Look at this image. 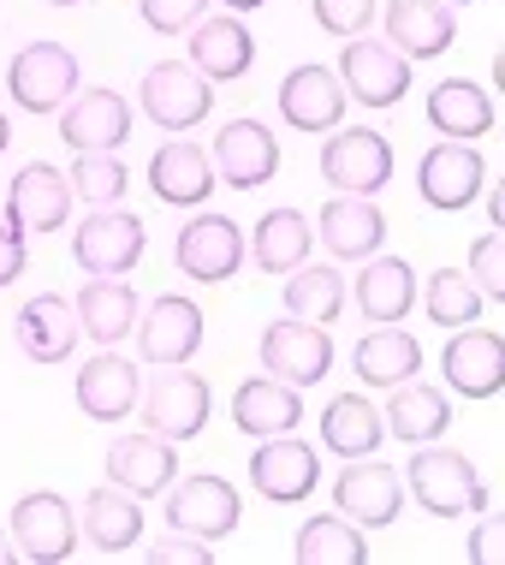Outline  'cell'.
<instances>
[{"instance_id": "1", "label": "cell", "mask_w": 505, "mask_h": 565, "mask_svg": "<svg viewBox=\"0 0 505 565\" xmlns=\"http://www.w3.org/2000/svg\"><path fill=\"white\" fill-rule=\"evenodd\" d=\"M405 488H410V500H417L422 512H434V518H476V512L487 507L482 470L470 465L458 447H440V440L410 447Z\"/></svg>"}, {"instance_id": "36", "label": "cell", "mask_w": 505, "mask_h": 565, "mask_svg": "<svg viewBox=\"0 0 505 565\" xmlns=\"http://www.w3.org/2000/svg\"><path fill=\"white\" fill-rule=\"evenodd\" d=\"M380 435H387V417L363 393H340V399L321 411V447L333 458H375Z\"/></svg>"}, {"instance_id": "5", "label": "cell", "mask_w": 505, "mask_h": 565, "mask_svg": "<svg viewBox=\"0 0 505 565\" xmlns=\"http://www.w3.org/2000/svg\"><path fill=\"white\" fill-rule=\"evenodd\" d=\"M244 256H250V238L238 233V221L214 215V209L191 215L185 226H179V238H173V263L196 286H226L244 268Z\"/></svg>"}, {"instance_id": "16", "label": "cell", "mask_w": 505, "mask_h": 565, "mask_svg": "<svg viewBox=\"0 0 505 565\" xmlns=\"http://www.w3.org/2000/svg\"><path fill=\"white\" fill-rule=\"evenodd\" d=\"M72 203H78V191H72V179L60 173L49 161H30L12 173L7 185V221L19 226V233H54V226L72 221Z\"/></svg>"}, {"instance_id": "21", "label": "cell", "mask_w": 505, "mask_h": 565, "mask_svg": "<svg viewBox=\"0 0 505 565\" xmlns=\"http://www.w3.org/2000/svg\"><path fill=\"white\" fill-rule=\"evenodd\" d=\"M12 333H19V351L30 363H66L72 351H78V340H84L78 310H72L60 292L24 298V310L12 316Z\"/></svg>"}, {"instance_id": "13", "label": "cell", "mask_w": 505, "mask_h": 565, "mask_svg": "<svg viewBox=\"0 0 505 565\" xmlns=\"http://www.w3.org/2000/svg\"><path fill=\"white\" fill-rule=\"evenodd\" d=\"M273 102H280V119L292 131L327 137V131H340L351 96H345V84L333 66H292L280 78V89H273Z\"/></svg>"}, {"instance_id": "51", "label": "cell", "mask_w": 505, "mask_h": 565, "mask_svg": "<svg viewBox=\"0 0 505 565\" xmlns=\"http://www.w3.org/2000/svg\"><path fill=\"white\" fill-rule=\"evenodd\" d=\"M7 149H12V119L0 114V156H7Z\"/></svg>"}, {"instance_id": "41", "label": "cell", "mask_w": 505, "mask_h": 565, "mask_svg": "<svg viewBox=\"0 0 505 565\" xmlns=\"http://www.w3.org/2000/svg\"><path fill=\"white\" fill-rule=\"evenodd\" d=\"M470 280L482 286L487 303H505V233L470 238Z\"/></svg>"}, {"instance_id": "27", "label": "cell", "mask_w": 505, "mask_h": 565, "mask_svg": "<svg viewBox=\"0 0 505 565\" xmlns=\"http://www.w3.org/2000/svg\"><path fill=\"white\" fill-rule=\"evenodd\" d=\"M458 36L447 0H387V42L405 60H440Z\"/></svg>"}, {"instance_id": "22", "label": "cell", "mask_w": 505, "mask_h": 565, "mask_svg": "<svg viewBox=\"0 0 505 565\" xmlns=\"http://www.w3.org/2000/svg\"><path fill=\"white\" fill-rule=\"evenodd\" d=\"M315 233L333 263H369L380 250V238H387V215L375 209V196H327Z\"/></svg>"}, {"instance_id": "7", "label": "cell", "mask_w": 505, "mask_h": 565, "mask_svg": "<svg viewBox=\"0 0 505 565\" xmlns=\"http://www.w3.org/2000/svg\"><path fill=\"white\" fill-rule=\"evenodd\" d=\"M137 96H143V114L155 119L161 131H191L214 114V84L191 66V60H155V66L143 72V89H137Z\"/></svg>"}, {"instance_id": "23", "label": "cell", "mask_w": 505, "mask_h": 565, "mask_svg": "<svg viewBox=\"0 0 505 565\" xmlns=\"http://www.w3.org/2000/svg\"><path fill=\"white\" fill-rule=\"evenodd\" d=\"M60 137L72 149H119L131 137V102L119 89H78V96L60 108Z\"/></svg>"}, {"instance_id": "48", "label": "cell", "mask_w": 505, "mask_h": 565, "mask_svg": "<svg viewBox=\"0 0 505 565\" xmlns=\"http://www.w3.org/2000/svg\"><path fill=\"white\" fill-rule=\"evenodd\" d=\"M19 559V542H12V530H0V565H12Z\"/></svg>"}, {"instance_id": "49", "label": "cell", "mask_w": 505, "mask_h": 565, "mask_svg": "<svg viewBox=\"0 0 505 565\" xmlns=\"http://www.w3.org/2000/svg\"><path fill=\"white\" fill-rule=\"evenodd\" d=\"M226 12H256V7H268V0H221Z\"/></svg>"}, {"instance_id": "44", "label": "cell", "mask_w": 505, "mask_h": 565, "mask_svg": "<svg viewBox=\"0 0 505 565\" xmlns=\"http://www.w3.org/2000/svg\"><path fill=\"white\" fill-rule=\"evenodd\" d=\"M149 559H155V565H214V542L185 536V530H173V536L149 542Z\"/></svg>"}, {"instance_id": "42", "label": "cell", "mask_w": 505, "mask_h": 565, "mask_svg": "<svg viewBox=\"0 0 505 565\" xmlns=\"http://www.w3.org/2000/svg\"><path fill=\"white\" fill-rule=\"evenodd\" d=\"M137 12L155 36H185L191 24H203L208 0H137Z\"/></svg>"}, {"instance_id": "39", "label": "cell", "mask_w": 505, "mask_h": 565, "mask_svg": "<svg viewBox=\"0 0 505 565\" xmlns=\"http://www.w3.org/2000/svg\"><path fill=\"white\" fill-rule=\"evenodd\" d=\"M482 286L470 280V268H434L428 274V322L434 328H470L482 322Z\"/></svg>"}, {"instance_id": "18", "label": "cell", "mask_w": 505, "mask_h": 565, "mask_svg": "<svg viewBox=\"0 0 505 565\" xmlns=\"http://www.w3.org/2000/svg\"><path fill=\"white\" fill-rule=\"evenodd\" d=\"M250 482L262 500H280V507H292V500H310L315 482H321V458L310 440L298 435H268L262 447L250 458Z\"/></svg>"}, {"instance_id": "25", "label": "cell", "mask_w": 505, "mask_h": 565, "mask_svg": "<svg viewBox=\"0 0 505 565\" xmlns=\"http://www.w3.org/2000/svg\"><path fill=\"white\" fill-rule=\"evenodd\" d=\"M303 423V387H286V381H238L233 393V429L250 435V440H268V435H292Z\"/></svg>"}, {"instance_id": "46", "label": "cell", "mask_w": 505, "mask_h": 565, "mask_svg": "<svg viewBox=\"0 0 505 565\" xmlns=\"http://www.w3.org/2000/svg\"><path fill=\"white\" fill-rule=\"evenodd\" d=\"M24 263H30V250H24V233L12 221H0V286H12L24 274Z\"/></svg>"}, {"instance_id": "11", "label": "cell", "mask_w": 505, "mask_h": 565, "mask_svg": "<svg viewBox=\"0 0 505 565\" xmlns=\"http://www.w3.org/2000/svg\"><path fill=\"white\" fill-rule=\"evenodd\" d=\"M340 84L351 102H363V108H399L410 96V60L393 49H380L369 36H351L340 49Z\"/></svg>"}, {"instance_id": "3", "label": "cell", "mask_w": 505, "mask_h": 565, "mask_svg": "<svg viewBox=\"0 0 505 565\" xmlns=\"http://www.w3.org/2000/svg\"><path fill=\"white\" fill-rule=\"evenodd\" d=\"M393 143L369 126H351V131H327V143H321V179H327L340 196H375L393 185Z\"/></svg>"}, {"instance_id": "9", "label": "cell", "mask_w": 505, "mask_h": 565, "mask_svg": "<svg viewBox=\"0 0 505 565\" xmlns=\"http://www.w3.org/2000/svg\"><path fill=\"white\" fill-rule=\"evenodd\" d=\"M333 512H345L363 530H387L405 512V470L375 465V458H351L333 477Z\"/></svg>"}, {"instance_id": "15", "label": "cell", "mask_w": 505, "mask_h": 565, "mask_svg": "<svg viewBox=\"0 0 505 565\" xmlns=\"http://www.w3.org/2000/svg\"><path fill=\"white\" fill-rule=\"evenodd\" d=\"M262 370L286 387H315L333 370V340L321 333V322H303V316H286L262 333Z\"/></svg>"}, {"instance_id": "34", "label": "cell", "mask_w": 505, "mask_h": 565, "mask_svg": "<svg viewBox=\"0 0 505 565\" xmlns=\"http://www.w3.org/2000/svg\"><path fill=\"white\" fill-rule=\"evenodd\" d=\"M351 370L369 387H399L422 370V345L417 333H405L399 322H375V333H363L357 351H351Z\"/></svg>"}, {"instance_id": "53", "label": "cell", "mask_w": 505, "mask_h": 565, "mask_svg": "<svg viewBox=\"0 0 505 565\" xmlns=\"http://www.w3.org/2000/svg\"><path fill=\"white\" fill-rule=\"evenodd\" d=\"M49 7H78V0H49Z\"/></svg>"}, {"instance_id": "52", "label": "cell", "mask_w": 505, "mask_h": 565, "mask_svg": "<svg viewBox=\"0 0 505 565\" xmlns=\"http://www.w3.org/2000/svg\"><path fill=\"white\" fill-rule=\"evenodd\" d=\"M447 7H476V0H447Z\"/></svg>"}, {"instance_id": "24", "label": "cell", "mask_w": 505, "mask_h": 565, "mask_svg": "<svg viewBox=\"0 0 505 565\" xmlns=\"http://www.w3.org/2000/svg\"><path fill=\"white\" fill-rule=\"evenodd\" d=\"M72 393H78V411L89 423H126L137 411V363L119 358V351H101L78 370Z\"/></svg>"}, {"instance_id": "43", "label": "cell", "mask_w": 505, "mask_h": 565, "mask_svg": "<svg viewBox=\"0 0 505 565\" xmlns=\"http://www.w3.org/2000/svg\"><path fill=\"white\" fill-rule=\"evenodd\" d=\"M315 7V24L327 30V36H363L369 30V19H375V0H310Z\"/></svg>"}, {"instance_id": "6", "label": "cell", "mask_w": 505, "mask_h": 565, "mask_svg": "<svg viewBox=\"0 0 505 565\" xmlns=\"http://www.w3.org/2000/svg\"><path fill=\"white\" fill-rule=\"evenodd\" d=\"M143 221L126 215V209H89L78 221V233H72V263L84 274H107V280H126V274L143 263Z\"/></svg>"}, {"instance_id": "10", "label": "cell", "mask_w": 505, "mask_h": 565, "mask_svg": "<svg viewBox=\"0 0 505 565\" xmlns=\"http://www.w3.org/2000/svg\"><path fill=\"white\" fill-rule=\"evenodd\" d=\"M244 524L238 488L226 477H179L166 488V530H185V536L221 542Z\"/></svg>"}, {"instance_id": "38", "label": "cell", "mask_w": 505, "mask_h": 565, "mask_svg": "<svg viewBox=\"0 0 505 565\" xmlns=\"http://www.w3.org/2000/svg\"><path fill=\"white\" fill-rule=\"evenodd\" d=\"M280 292H286V316H303V322H340V310H345V280L333 263L327 268H315V263L292 268V280Z\"/></svg>"}, {"instance_id": "31", "label": "cell", "mask_w": 505, "mask_h": 565, "mask_svg": "<svg viewBox=\"0 0 505 565\" xmlns=\"http://www.w3.org/2000/svg\"><path fill=\"white\" fill-rule=\"evenodd\" d=\"M191 66L203 72L208 84L244 78V72L256 66V36L238 24V12H226V19H203V24H191Z\"/></svg>"}, {"instance_id": "26", "label": "cell", "mask_w": 505, "mask_h": 565, "mask_svg": "<svg viewBox=\"0 0 505 565\" xmlns=\"http://www.w3.org/2000/svg\"><path fill=\"white\" fill-rule=\"evenodd\" d=\"M214 161H208V149H196V143H161L155 149V161H149V191L161 196L166 209H203L208 196H214Z\"/></svg>"}, {"instance_id": "45", "label": "cell", "mask_w": 505, "mask_h": 565, "mask_svg": "<svg viewBox=\"0 0 505 565\" xmlns=\"http://www.w3.org/2000/svg\"><path fill=\"white\" fill-rule=\"evenodd\" d=\"M476 565H505V512H487L476 518V530H470V547H464Z\"/></svg>"}, {"instance_id": "29", "label": "cell", "mask_w": 505, "mask_h": 565, "mask_svg": "<svg viewBox=\"0 0 505 565\" xmlns=\"http://www.w3.org/2000/svg\"><path fill=\"white\" fill-rule=\"evenodd\" d=\"M428 126L447 143H476L494 131V96L476 78H440L428 89Z\"/></svg>"}, {"instance_id": "35", "label": "cell", "mask_w": 505, "mask_h": 565, "mask_svg": "<svg viewBox=\"0 0 505 565\" xmlns=\"http://www.w3.org/2000/svg\"><path fill=\"white\" fill-rule=\"evenodd\" d=\"M452 429V399L440 387H428V381H399L387 399V435L405 440V447H422V440H440Z\"/></svg>"}, {"instance_id": "14", "label": "cell", "mask_w": 505, "mask_h": 565, "mask_svg": "<svg viewBox=\"0 0 505 565\" xmlns=\"http://www.w3.org/2000/svg\"><path fill=\"white\" fill-rule=\"evenodd\" d=\"M208 161H214V179H226L233 191H262L280 173V143H273V131L262 119H226L214 131Z\"/></svg>"}, {"instance_id": "37", "label": "cell", "mask_w": 505, "mask_h": 565, "mask_svg": "<svg viewBox=\"0 0 505 565\" xmlns=\"http://www.w3.org/2000/svg\"><path fill=\"white\" fill-rule=\"evenodd\" d=\"M292 554H298V565H363L369 559V536L345 512H315L310 524H298Z\"/></svg>"}, {"instance_id": "40", "label": "cell", "mask_w": 505, "mask_h": 565, "mask_svg": "<svg viewBox=\"0 0 505 565\" xmlns=\"http://www.w3.org/2000/svg\"><path fill=\"white\" fill-rule=\"evenodd\" d=\"M66 179H72V191H78L89 209H114L119 196H126V185H131L119 149H78V161H72Z\"/></svg>"}, {"instance_id": "20", "label": "cell", "mask_w": 505, "mask_h": 565, "mask_svg": "<svg viewBox=\"0 0 505 565\" xmlns=\"http://www.w3.org/2000/svg\"><path fill=\"white\" fill-rule=\"evenodd\" d=\"M137 351H143V363H155V370H166V363H191L196 345H203V310H196L191 298L166 292L143 310V328L131 333Z\"/></svg>"}, {"instance_id": "19", "label": "cell", "mask_w": 505, "mask_h": 565, "mask_svg": "<svg viewBox=\"0 0 505 565\" xmlns=\"http://www.w3.org/2000/svg\"><path fill=\"white\" fill-rule=\"evenodd\" d=\"M107 482H119L126 494L137 500H155L166 488L179 482V447L161 435H119L114 447H107Z\"/></svg>"}, {"instance_id": "30", "label": "cell", "mask_w": 505, "mask_h": 565, "mask_svg": "<svg viewBox=\"0 0 505 565\" xmlns=\"http://www.w3.org/2000/svg\"><path fill=\"white\" fill-rule=\"evenodd\" d=\"M78 530L96 542V554H126V547L143 542V500L126 494L119 482H101L84 494V518Z\"/></svg>"}, {"instance_id": "4", "label": "cell", "mask_w": 505, "mask_h": 565, "mask_svg": "<svg viewBox=\"0 0 505 565\" xmlns=\"http://www.w3.org/2000/svg\"><path fill=\"white\" fill-rule=\"evenodd\" d=\"M78 54L66 42H30V49L12 54L7 66V89L24 114H60L72 96H78Z\"/></svg>"}, {"instance_id": "47", "label": "cell", "mask_w": 505, "mask_h": 565, "mask_svg": "<svg viewBox=\"0 0 505 565\" xmlns=\"http://www.w3.org/2000/svg\"><path fill=\"white\" fill-rule=\"evenodd\" d=\"M487 221H494V233H505V179L487 191Z\"/></svg>"}, {"instance_id": "2", "label": "cell", "mask_w": 505, "mask_h": 565, "mask_svg": "<svg viewBox=\"0 0 505 565\" xmlns=\"http://www.w3.org/2000/svg\"><path fill=\"white\" fill-rule=\"evenodd\" d=\"M208 411H214L208 381L196 370H185V363H166V370L143 387V429L173 440V447L208 429Z\"/></svg>"}, {"instance_id": "12", "label": "cell", "mask_w": 505, "mask_h": 565, "mask_svg": "<svg viewBox=\"0 0 505 565\" xmlns=\"http://www.w3.org/2000/svg\"><path fill=\"white\" fill-rule=\"evenodd\" d=\"M482 185H487V167H482L476 143H447V137H440L417 167V196L428 209H440V215L470 209L482 196Z\"/></svg>"}, {"instance_id": "8", "label": "cell", "mask_w": 505, "mask_h": 565, "mask_svg": "<svg viewBox=\"0 0 505 565\" xmlns=\"http://www.w3.org/2000/svg\"><path fill=\"white\" fill-rule=\"evenodd\" d=\"M12 542H19V559H36V565H60L78 554V512H72L66 494H54V488H42V494H24L19 507H12Z\"/></svg>"}, {"instance_id": "28", "label": "cell", "mask_w": 505, "mask_h": 565, "mask_svg": "<svg viewBox=\"0 0 505 565\" xmlns=\"http://www.w3.org/2000/svg\"><path fill=\"white\" fill-rule=\"evenodd\" d=\"M351 298H357V310L375 322H405L410 310H417V268L405 263V256H369L363 274L351 280Z\"/></svg>"}, {"instance_id": "32", "label": "cell", "mask_w": 505, "mask_h": 565, "mask_svg": "<svg viewBox=\"0 0 505 565\" xmlns=\"http://www.w3.org/2000/svg\"><path fill=\"white\" fill-rule=\"evenodd\" d=\"M310 250H315V226L303 209H268L250 233V263L262 274H280V280L310 263Z\"/></svg>"}, {"instance_id": "50", "label": "cell", "mask_w": 505, "mask_h": 565, "mask_svg": "<svg viewBox=\"0 0 505 565\" xmlns=\"http://www.w3.org/2000/svg\"><path fill=\"white\" fill-rule=\"evenodd\" d=\"M494 89H499V96H505V49L494 54Z\"/></svg>"}, {"instance_id": "33", "label": "cell", "mask_w": 505, "mask_h": 565, "mask_svg": "<svg viewBox=\"0 0 505 565\" xmlns=\"http://www.w3.org/2000/svg\"><path fill=\"white\" fill-rule=\"evenodd\" d=\"M78 328L84 340L96 345H119L137 333V292L126 280H107V274H89V286H78Z\"/></svg>"}, {"instance_id": "17", "label": "cell", "mask_w": 505, "mask_h": 565, "mask_svg": "<svg viewBox=\"0 0 505 565\" xmlns=\"http://www.w3.org/2000/svg\"><path fill=\"white\" fill-rule=\"evenodd\" d=\"M440 375L452 381V393L464 399H494L505 393V340L487 328H452L447 351H440Z\"/></svg>"}]
</instances>
